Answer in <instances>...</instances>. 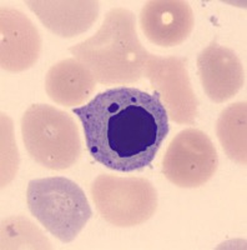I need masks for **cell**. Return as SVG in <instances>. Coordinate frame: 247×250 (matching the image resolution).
Wrapping results in <instances>:
<instances>
[{
	"mask_svg": "<svg viewBox=\"0 0 247 250\" xmlns=\"http://www.w3.org/2000/svg\"><path fill=\"white\" fill-rule=\"evenodd\" d=\"M21 133L29 155L45 168L63 170L79 159V129L65 111L46 104H34L24 113Z\"/></svg>",
	"mask_w": 247,
	"mask_h": 250,
	"instance_id": "obj_4",
	"label": "cell"
},
{
	"mask_svg": "<svg viewBox=\"0 0 247 250\" xmlns=\"http://www.w3.org/2000/svg\"><path fill=\"white\" fill-rule=\"evenodd\" d=\"M41 40L32 21L13 9L1 10V66L21 71L33 66L39 57Z\"/></svg>",
	"mask_w": 247,
	"mask_h": 250,
	"instance_id": "obj_10",
	"label": "cell"
},
{
	"mask_svg": "<svg viewBox=\"0 0 247 250\" xmlns=\"http://www.w3.org/2000/svg\"><path fill=\"white\" fill-rule=\"evenodd\" d=\"M217 137L231 160L246 165V103L231 104L222 111Z\"/></svg>",
	"mask_w": 247,
	"mask_h": 250,
	"instance_id": "obj_13",
	"label": "cell"
},
{
	"mask_svg": "<svg viewBox=\"0 0 247 250\" xmlns=\"http://www.w3.org/2000/svg\"><path fill=\"white\" fill-rule=\"evenodd\" d=\"M91 195L102 219L115 227L140 225L156 210L155 188L142 178L101 174L91 185Z\"/></svg>",
	"mask_w": 247,
	"mask_h": 250,
	"instance_id": "obj_5",
	"label": "cell"
},
{
	"mask_svg": "<svg viewBox=\"0 0 247 250\" xmlns=\"http://www.w3.org/2000/svg\"><path fill=\"white\" fill-rule=\"evenodd\" d=\"M84 129L90 155L120 173L152 163L169 134V115L157 91L116 86L73 109Z\"/></svg>",
	"mask_w": 247,
	"mask_h": 250,
	"instance_id": "obj_1",
	"label": "cell"
},
{
	"mask_svg": "<svg viewBox=\"0 0 247 250\" xmlns=\"http://www.w3.org/2000/svg\"><path fill=\"white\" fill-rule=\"evenodd\" d=\"M26 203L38 222L63 243L73 242L93 215L81 188L64 176L30 180Z\"/></svg>",
	"mask_w": 247,
	"mask_h": 250,
	"instance_id": "obj_3",
	"label": "cell"
},
{
	"mask_svg": "<svg viewBox=\"0 0 247 250\" xmlns=\"http://www.w3.org/2000/svg\"><path fill=\"white\" fill-rule=\"evenodd\" d=\"M219 167V156L209 135L188 128L171 140L162 160V173L180 188H199L208 183Z\"/></svg>",
	"mask_w": 247,
	"mask_h": 250,
	"instance_id": "obj_6",
	"label": "cell"
},
{
	"mask_svg": "<svg viewBox=\"0 0 247 250\" xmlns=\"http://www.w3.org/2000/svg\"><path fill=\"white\" fill-rule=\"evenodd\" d=\"M100 84H128L145 77L151 54L140 44L135 15L111 9L94 37L69 49Z\"/></svg>",
	"mask_w": 247,
	"mask_h": 250,
	"instance_id": "obj_2",
	"label": "cell"
},
{
	"mask_svg": "<svg viewBox=\"0 0 247 250\" xmlns=\"http://www.w3.org/2000/svg\"><path fill=\"white\" fill-rule=\"evenodd\" d=\"M145 78L150 80L152 89L164 99L162 104L171 119L179 124L195 123L199 114V102L191 88L186 59L177 57L161 58L151 54Z\"/></svg>",
	"mask_w": 247,
	"mask_h": 250,
	"instance_id": "obj_7",
	"label": "cell"
},
{
	"mask_svg": "<svg viewBox=\"0 0 247 250\" xmlns=\"http://www.w3.org/2000/svg\"><path fill=\"white\" fill-rule=\"evenodd\" d=\"M96 80L84 64L65 59L51 66L45 78V90L53 102L64 106L80 105L95 90Z\"/></svg>",
	"mask_w": 247,
	"mask_h": 250,
	"instance_id": "obj_11",
	"label": "cell"
},
{
	"mask_svg": "<svg viewBox=\"0 0 247 250\" xmlns=\"http://www.w3.org/2000/svg\"><path fill=\"white\" fill-rule=\"evenodd\" d=\"M46 28L71 38L88 30L97 18L96 1H28Z\"/></svg>",
	"mask_w": 247,
	"mask_h": 250,
	"instance_id": "obj_12",
	"label": "cell"
},
{
	"mask_svg": "<svg viewBox=\"0 0 247 250\" xmlns=\"http://www.w3.org/2000/svg\"><path fill=\"white\" fill-rule=\"evenodd\" d=\"M197 68L205 91L215 103L226 102L244 85V68L239 57L216 42L200 53Z\"/></svg>",
	"mask_w": 247,
	"mask_h": 250,
	"instance_id": "obj_9",
	"label": "cell"
},
{
	"mask_svg": "<svg viewBox=\"0 0 247 250\" xmlns=\"http://www.w3.org/2000/svg\"><path fill=\"white\" fill-rule=\"evenodd\" d=\"M193 12L182 0H151L140 14V25L152 44L164 48L184 43L193 29Z\"/></svg>",
	"mask_w": 247,
	"mask_h": 250,
	"instance_id": "obj_8",
	"label": "cell"
}]
</instances>
